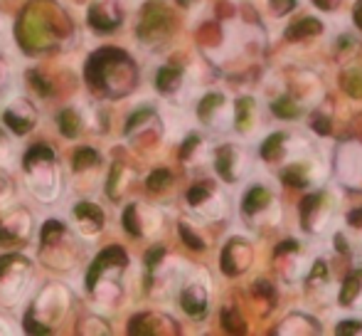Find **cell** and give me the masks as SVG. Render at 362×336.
<instances>
[{
    "instance_id": "obj_1",
    "label": "cell",
    "mask_w": 362,
    "mask_h": 336,
    "mask_svg": "<svg viewBox=\"0 0 362 336\" xmlns=\"http://www.w3.org/2000/svg\"><path fill=\"white\" fill-rule=\"evenodd\" d=\"M25 183L42 203L59 198V164L49 146L37 144L25 154Z\"/></svg>"
},
{
    "instance_id": "obj_2",
    "label": "cell",
    "mask_w": 362,
    "mask_h": 336,
    "mask_svg": "<svg viewBox=\"0 0 362 336\" xmlns=\"http://www.w3.org/2000/svg\"><path fill=\"white\" fill-rule=\"evenodd\" d=\"M242 213L252 228H274L281 220V203L267 183H252L244 191Z\"/></svg>"
},
{
    "instance_id": "obj_3",
    "label": "cell",
    "mask_w": 362,
    "mask_h": 336,
    "mask_svg": "<svg viewBox=\"0 0 362 336\" xmlns=\"http://www.w3.org/2000/svg\"><path fill=\"white\" fill-rule=\"evenodd\" d=\"M33 282V264L20 254H5L0 259V302L15 307Z\"/></svg>"
},
{
    "instance_id": "obj_4",
    "label": "cell",
    "mask_w": 362,
    "mask_h": 336,
    "mask_svg": "<svg viewBox=\"0 0 362 336\" xmlns=\"http://www.w3.org/2000/svg\"><path fill=\"white\" fill-rule=\"evenodd\" d=\"M335 211H338V196L330 191H320L305 198L303 203V225L313 235H323L330 233L328 228L335 220Z\"/></svg>"
},
{
    "instance_id": "obj_5",
    "label": "cell",
    "mask_w": 362,
    "mask_h": 336,
    "mask_svg": "<svg viewBox=\"0 0 362 336\" xmlns=\"http://www.w3.org/2000/svg\"><path fill=\"white\" fill-rule=\"evenodd\" d=\"M67 309H69V292L67 289L64 287H47L37 297V302H35L30 319H35L40 329H49V327H54L64 314H67Z\"/></svg>"
},
{
    "instance_id": "obj_6",
    "label": "cell",
    "mask_w": 362,
    "mask_h": 336,
    "mask_svg": "<svg viewBox=\"0 0 362 336\" xmlns=\"http://www.w3.org/2000/svg\"><path fill=\"white\" fill-rule=\"evenodd\" d=\"M197 116L200 121L215 134H222L232 126L234 119V101L227 94L219 91H210L207 96H202V101L197 104Z\"/></svg>"
},
{
    "instance_id": "obj_7",
    "label": "cell",
    "mask_w": 362,
    "mask_h": 336,
    "mask_svg": "<svg viewBox=\"0 0 362 336\" xmlns=\"http://www.w3.org/2000/svg\"><path fill=\"white\" fill-rule=\"evenodd\" d=\"M210 289L212 284L207 282V277L202 272H187V277L177 287V299H180L182 309H185L190 317H202L207 312V304H210Z\"/></svg>"
},
{
    "instance_id": "obj_8",
    "label": "cell",
    "mask_w": 362,
    "mask_h": 336,
    "mask_svg": "<svg viewBox=\"0 0 362 336\" xmlns=\"http://www.w3.org/2000/svg\"><path fill=\"white\" fill-rule=\"evenodd\" d=\"M212 164H215V171L219 178L234 183L242 181L247 173H252V159H249L247 149L237 144H224L212 154Z\"/></svg>"
},
{
    "instance_id": "obj_9",
    "label": "cell",
    "mask_w": 362,
    "mask_h": 336,
    "mask_svg": "<svg viewBox=\"0 0 362 336\" xmlns=\"http://www.w3.org/2000/svg\"><path fill=\"white\" fill-rule=\"evenodd\" d=\"M187 203H190L192 213L202 220H219L227 213V198L219 191L215 183H200L187 193Z\"/></svg>"
},
{
    "instance_id": "obj_10",
    "label": "cell",
    "mask_w": 362,
    "mask_h": 336,
    "mask_svg": "<svg viewBox=\"0 0 362 336\" xmlns=\"http://www.w3.org/2000/svg\"><path fill=\"white\" fill-rule=\"evenodd\" d=\"M335 168L343 183L353 188H362V146L360 144H343L335 159Z\"/></svg>"
},
{
    "instance_id": "obj_11",
    "label": "cell",
    "mask_w": 362,
    "mask_h": 336,
    "mask_svg": "<svg viewBox=\"0 0 362 336\" xmlns=\"http://www.w3.org/2000/svg\"><path fill=\"white\" fill-rule=\"evenodd\" d=\"M104 220H106L104 211L91 201H79L72 208V225H74V230L84 237L99 235L101 228H104Z\"/></svg>"
},
{
    "instance_id": "obj_12",
    "label": "cell",
    "mask_w": 362,
    "mask_h": 336,
    "mask_svg": "<svg viewBox=\"0 0 362 336\" xmlns=\"http://www.w3.org/2000/svg\"><path fill=\"white\" fill-rule=\"evenodd\" d=\"M126 218H134V223L126 220V225H129V230L134 233V235H156V233H160V228H163L160 213H158L156 208L141 206V203L131 206L129 211H126Z\"/></svg>"
},
{
    "instance_id": "obj_13",
    "label": "cell",
    "mask_w": 362,
    "mask_h": 336,
    "mask_svg": "<svg viewBox=\"0 0 362 336\" xmlns=\"http://www.w3.org/2000/svg\"><path fill=\"white\" fill-rule=\"evenodd\" d=\"M0 230H3V240H28L30 230H33V218L28 211L13 208L3 215Z\"/></svg>"
},
{
    "instance_id": "obj_14",
    "label": "cell",
    "mask_w": 362,
    "mask_h": 336,
    "mask_svg": "<svg viewBox=\"0 0 362 336\" xmlns=\"http://www.w3.org/2000/svg\"><path fill=\"white\" fill-rule=\"evenodd\" d=\"M252 264V245H247L244 240L234 237L227 247H224V257H222V267L227 274H239Z\"/></svg>"
},
{
    "instance_id": "obj_15",
    "label": "cell",
    "mask_w": 362,
    "mask_h": 336,
    "mask_svg": "<svg viewBox=\"0 0 362 336\" xmlns=\"http://www.w3.org/2000/svg\"><path fill=\"white\" fill-rule=\"evenodd\" d=\"M259 124V106L257 99L252 96H242V99L234 104V119L232 126L239 131V134H252Z\"/></svg>"
},
{
    "instance_id": "obj_16",
    "label": "cell",
    "mask_w": 362,
    "mask_h": 336,
    "mask_svg": "<svg viewBox=\"0 0 362 336\" xmlns=\"http://www.w3.org/2000/svg\"><path fill=\"white\" fill-rule=\"evenodd\" d=\"M20 111H23V114H18V106H15V101L5 106V111H3L5 124H8L10 129H15V134H28V129H33L35 121H37V116H35V109H33V104H30V101H23V109H20Z\"/></svg>"
},
{
    "instance_id": "obj_17",
    "label": "cell",
    "mask_w": 362,
    "mask_h": 336,
    "mask_svg": "<svg viewBox=\"0 0 362 336\" xmlns=\"http://www.w3.org/2000/svg\"><path fill=\"white\" fill-rule=\"evenodd\" d=\"M343 304L353 307V312H362V269L355 272L343 287Z\"/></svg>"
},
{
    "instance_id": "obj_18",
    "label": "cell",
    "mask_w": 362,
    "mask_h": 336,
    "mask_svg": "<svg viewBox=\"0 0 362 336\" xmlns=\"http://www.w3.org/2000/svg\"><path fill=\"white\" fill-rule=\"evenodd\" d=\"M10 164H13V146H10V141L0 131V168H8Z\"/></svg>"
},
{
    "instance_id": "obj_19",
    "label": "cell",
    "mask_w": 362,
    "mask_h": 336,
    "mask_svg": "<svg viewBox=\"0 0 362 336\" xmlns=\"http://www.w3.org/2000/svg\"><path fill=\"white\" fill-rule=\"evenodd\" d=\"M272 10H274V15H279V18H281V15H286L288 10H293V5H296V0H272Z\"/></svg>"
},
{
    "instance_id": "obj_20",
    "label": "cell",
    "mask_w": 362,
    "mask_h": 336,
    "mask_svg": "<svg viewBox=\"0 0 362 336\" xmlns=\"http://www.w3.org/2000/svg\"><path fill=\"white\" fill-rule=\"evenodd\" d=\"M8 201H10V181H8V176L0 173V206L5 208V203Z\"/></svg>"
},
{
    "instance_id": "obj_21",
    "label": "cell",
    "mask_w": 362,
    "mask_h": 336,
    "mask_svg": "<svg viewBox=\"0 0 362 336\" xmlns=\"http://www.w3.org/2000/svg\"><path fill=\"white\" fill-rule=\"evenodd\" d=\"M345 332H350V334H362V322H343L338 327V334H345Z\"/></svg>"
},
{
    "instance_id": "obj_22",
    "label": "cell",
    "mask_w": 362,
    "mask_h": 336,
    "mask_svg": "<svg viewBox=\"0 0 362 336\" xmlns=\"http://www.w3.org/2000/svg\"><path fill=\"white\" fill-rule=\"evenodd\" d=\"M0 334H20V329L15 327L13 322H8V319L0 317Z\"/></svg>"
},
{
    "instance_id": "obj_23",
    "label": "cell",
    "mask_w": 362,
    "mask_h": 336,
    "mask_svg": "<svg viewBox=\"0 0 362 336\" xmlns=\"http://www.w3.org/2000/svg\"><path fill=\"white\" fill-rule=\"evenodd\" d=\"M313 3L318 5L320 10H335L343 0H313Z\"/></svg>"
}]
</instances>
